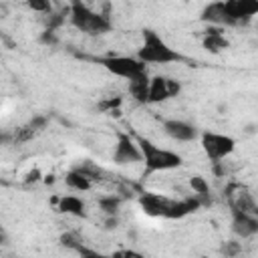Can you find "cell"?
Returning <instances> with one entry per match:
<instances>
[{
    "label": "cell",
    "instance_id": "f546056e",
    "mask_svg": "<svg viewBox=\"0 0 258 258\" xmlns=\"http://www.w3.org/2000/svg\"><path fill=\"white\" fill-rule=\"evenodd\" d=\"M38 179H44L42 173H40L38 169H30V171L26 173V177H24V183H36Z\"/></svg>",
    "mask_w": 258,
    "mask_h": 258
},
{
    "label": "cell",
    "instance_id": "4dcf8cb0",
    "mask_svg": "<svg viewBox=\"0 0 258 258\" xmlns=\"http://www.w3.org/2000/svg\"><path fill=\"white\" fill-rule=\"evenodd\" d=\"M212 171L218 175V177H222V175H226V167H224V161H218V163H212Z\"/></svg>",
    "mask_w": 258,
    "mask_h": 258
},
{
    "label": "cell",
    "instance_id": "5bb4252c",
    "mask_svg": "<svg viewBox=\"0 0 258 258\" xmlns=\"http://www.w3.org/2000/svg\"><path fill=\"white\" fill-rule=\"evenodd\" d=\"M202 46L212 54H220L230 48V40L226 38L222 26H208L202 36Z\"/></svg>",
    "mask_w": 258,
    "mask_h": 258
},
{
    "label": "cell",
    "instance_id": "d6986e66",
    "mask_svg": "<svg viewBox=\"0 0 258 258\" xmlns=\"http://www.w3.org/2000/svg\"><path fill=\"white\" fill-rule=\"evenodd\" d=\"M97 204H99V210L105 214V216H119V210H121V204H123V200L119 198V196H101L99 200H97Z\"/></svg>",
    "mask_w": 258,
    "mask_h": 258
},
{
    "label": "cell",
    "instance_id": "d4e9b609",
    "mask_svg": "<svg viewBox=\"0 0 258 258\" xmlns=\"http://www.w3.org/2000/svg\"><path fill=\"white\" fill-rule=\"evenodd\" d=\"M38 42L40 44H44V46H56L58 44V36H56V32L54 30H42L40 32V36H38Z\"/></svg>",
    "mask_w": 258,
    "mask_h": 258
},
{
    "label": "cell",
    "instance_id": "7402d4cb",
    "mask_svg": "<svg viewBox=\"0 0 258 258\" xmlns=\"http://www.w3.org/2000/svg\"><path fill=\"white\" fill-rule=\"evenodd\" d=\"M189 187L196 196H210V185H208L206 177H202V175H191L189 177Z\"/></svg>",
    "mask_w": 258,
    "mask_h": 258
},
{
    "label": "cell",
    "instance_id": "44dd1931",
    "mask_svg": "<svg viewBox=\"0 0 258 258\" xmlns=\"http://www.w3.org/2000/svg\"><path fill=\"white\" fill-rule=\"evenodd\" d=\"M58 242H60V246H62V248H67V250H75V252L83 246V240H81L75 232H64V234H60Z\"/></svg>",
    "mask_w": 258,
    "mask_h": 258
},
{
    "label": "cell",
    "instance_id": "6da1fadb",
    "mask_svg": "<svg viewBox=\"0 0 258 258\" xmlns=\"http://www.w3.org/2000/svg\"><path fill=\"white\" fill-rule=\"evenodd\" d=\"M139 208L149 218H165V220H181L191 212L200 210V202L196 196H187L183 200H171L167 196L155 191H141L139 194Z\"/></svg>",
    "mask_w": 258,
    "mask_h": 258
},
{
    "label": "cell",
    "instance_id": "ffe728a7",
    "mask_svg": "<svg viewBox=\"0 0 258 258\" xmlns=\"http://www.w3.org/2000/svg\"><path fill=\"white\" fill-rule=\"evenodd\" d=\"M220 254L224 258H238L242 254V244L238 240H226L220 246Z\"/></svg>",
    "mask_w": 258,
    "mask_h": 258
},
{
    "label": "cell",
    "instance_id": "9c48e42d",
    "mask_svg": "<svg viewBox=\"0 0 258 258\" xmlns=\"http://www.w3.org/2000/svg\"><path fill=\"white\" fill-rule=\"evenodd\" d=\"M181 91L179 81L171 79V77H163L157 75L149 81V103H163L169 101L173 97H177Z\"/></svg>",
    "mask_w": 258,
    "mask_h": 258
},
{
    "label": "cell",
    "instance_id": "836d02e7",
    "mask_svg": "<svg viewBox=\"0 0 258 258\" xmlns=\"http://www.w3.org/2000/svg\"><path fill=\"white\" fill-rule=\"evenodd\" d=\"M248 133H258V125H248Z\"/></svg>",
    "mask_w": 258,
    "mask_h": 258
},
{
    "label": "cell",
    "instance_id": "d6a6232c",
    "mask_svg": "<svg viewBox=\"0 0 258 258\" xmlns=\"http://www.w3.org/2000/svg\"><path fill=\"white\" fill-rule=\"evenodd\" d=\"M0 240H2V246H6L8 244V236H6V232L2 230V234H0Z\"/></svg>",
    "mask_w": 258,
    "mask_h": 258
},
{
    "label": "cell",
    "instance_id": "1f68e13d",
    "mask_svg": "<svg viewBox=\"0 0 258 258\" xmlns=\"http://www.w3.org/2000/svg\"><path fill=\"white\" fill-rule=\"evenodd\" d=\"M44 183H54V175L50 173V175H44V179H42Z\"/></svg>",
    "mask_w": 258,
    "mask_h": 258
},
{
    "label": "cell",
    "instance_id": "9a60e30c",
    "mask_svg": "<svg viewBox=\"0 0 258 258\" xmlns=\"http://www.w3.org/2000/svg\"><path fill=\"white\" fill-rule=\"evenodd\" d=\"M46 123H48V119H46L44 115H34L30 121H26L24 125H20V127L14 129L12 141H14V143H26V141L34 139V137L46 127Z\"/></svg>",
    "mask_w": 258,
    "mask_h": 258
},
{
    "label": "cell",
    "instance_id": "4316f807",
    "mask_svg": "<svg viewBox=\"0 0 258 258\" xmlns=\"http://www.w3.org/2000/svg\"><path fill=\"white\" fill-rule=\"evenodd\" d=\"M119 105H121V97H115V99H105V101H101V103L97 105V109L103 111V113H113L115 109H119Z\"/></svg>",
    "mask_w": 258,
    "mask_h": 258
},
{
    "label": "cell",
    "instance_id": "e0dca14e",
    "mask_svg": "<svg viewBox=\"0 0 258 258\" xmlns=\"http://www.w3.org/2000/svg\"><path fill=\"white\" fill-rule=\"evenodd\" d=\"M64 183H67L69 189H75V191H89L93 187V181L85 173H81L79 169H75V167L64 173Z\"/></svg>",
    "mask_w": 258,
    "mask_h": 258
},
{
    "label": "cell",
    "instance_id": "f1b7e54d",
    "mask_svg": "<svg viewBox=\"0 0 258 258\" xmlns=\"http://www.w3.org/2000/svg\"><path fill=\"white\" fill-rule=\"evenodd\" d=\"M103 228L105 230H117L119 228V216H105Z\"/></svg>",
    "mask_w": 258,
    "mask_h": 258
},
{
    "label": "cell",
    "instance_id": "603a6c76",
    "mask_svg": "<svg viewBox=\"0 0 258 258\" xmlns=\"http://www.w3.org/2000/svg\"><path fill=\"white\" fill-rule=\"evenodd\" d=\"M64 14L67 12H50L48 16H44V28L56 32L62 26V22H64Z\"/></svg>",
    "mask_w": 258,
    "mask_h": 258
},
{
    "label": "cell",
    "instance_id": "8fae6325",
    "mask_svg": "<svg viewBox=\"0 0 258 258\" xmlns=\"http://www.w3.org/2000/svg\"><path fill=\"white\" fill-rule=\"evenodd\" d=\"M226 10L236 26H246L258 14V0H226Z\"/></svg>",
    "mask_w": 258,
    "mask_h": 258
},
{
    "label": "cell",
    "instance_id": "ac0fdd59",
    "mask_svg": "<svg viewBox=\"0 0 258 258\" xmlns=\"http://www.w3.org/2000/svg\"><path fill=\"white\" fill-rule=\"evenodd\" d=\"M149 77H145V79H141V81H133V83H129V93H131V97L137 101V103H149Z\"/></svg>",
    "mask_w": 258,
    "mask_h": 258
},
{
    "label": "cell",
    "instance_id": "8992f818",
    "mask_svg": "<svg viewBox=\"0 0 258 258\" xmlns=\"http://www.w3.org/2000/svg\"><path fill=\"white\" fill-rule=\"evenodd\" d=\"M202 149L206 153V157L212 163L224 161L226 157H230L236 149V139L226 135V133H216V131H204L200 137Z\"/></svg>",
    "mask_w": 258,
    "mask_h": 258
},
{
    "label": "cell",
    "instance_id": "30bf717a",
    "mask_svg": "<svg viewBox=\"0 0 258 258\" xmlns=\"http://www.w3.org/2000/svg\"><path fill=\"white\" fill-rule=\"evenodd\" d=\"M161 129L167 137H171L173 141H181V143H189L198 137L196 125H191L189 121H183V119H165L161 123Z\"/></svg>",
    "mask_w": 258,
    "mask_h": 258
},
{
    "label": "cell",
    "instance_id": "cb8c5ba5",
    "mask_svg": "<svg viewBox=\"0 0 258 258\" xmlns=\"http://www.w3.org/2000/svg\"><path fill=\"white\" fill-rule=\"evenodd\" d=\"M26 6H28L30 10L38 12V14H44V16H48V14L52 12L50 2H46V0H30V2H26Z\"/></svg>",
    "mask_w": 258,
    "mask_h": 258
},
{
    "label": "cell",
    "instance_id": "5b68a950",
    "mask_svg": "<svg viewBox=\"0 0 258 258\" xmlns=\"http://www.w3.org/2000/svg\"><path fill=\"white\" fill-rule=\"evenodd\" d=\"M97 62L103 64L111 75L127 79L129 83L149 77L147 75V64L143 60H139L137 56H113V54H109V56L97 58Z\"/></svg>",
    "mask_w": 258,
    "mask_h": 258
},
{
    "label": "cell",
    "instance_id": "2e32d148",
    "mask_svg": "<svg viewBox=\"0 0 258 258\" xmlns=\"http://www.w3.org/2000/svg\"><path fill=\"white\" fill-rule=\"evenodd\" d=\"M54 202H56V210L67 214V216H75V218H85L87 216V206L77 196H60Z\"/></svg>",
    "mask_w": 258,
    "mask_h": 258
},
{
    "label": "cell",
    "instance_id": "83f0119b",
    "mask_svg": "<svg viewBox=\"0 0 258 258\" xmlns=\"http://www.w3.org/2000/svg\"><path fill=\"white\" fill-rule=\"evenodd\" d=\"M113 258H145L143 254H139L137 250H131V248H123V250H117L113 252Z\"/></svg>",
    "mask_w": 258,
    "mask_h": 258
},
{
    "label": "cell",
    "instance_id": "52a82bcc",
    "mask_svg": "<svg viewBox=\"0 0 258 258\" xmlns=\"http://www.w3.org/2000/svg\"><path fill=\"white\" fill-rule=\"evenodd\" d=\"M139 161H143V155H141L137 141H133V137L127 133H119L115 149H113V163L115 165H135Z\"/></svg>",
    "mask_w": 258,
    "mask_h": 258
},
{
    "label": "cell",
    "instance_id": "3957f363",
    "mask_svg": "<svg viewBox=\"0 0 258 258\" xmlns=\"http://www.w3.org/2000/svg\"><path fill=\"white\" fill-rule=\"evenodd\" d=\"M137 58L143 60L145 64H169L181 60L179 52H175L155 30L145 28L143 30V44L137 50Z\"/></svg>",
    "mask_w": 258,
    "mask_h": 258
},
{
    "label": "cell",
    "instance_id": "7c38bea8",
    "mask_svg": "<svg viewBox=\"0 0 258 258\" xmlns=\"http://www.w3.org/2000/svg\"><path fill=\"white\" fill-rule=\"evenodd\" d=\"M232 214V232L236 238L240 240H246V238H252L258 234V218L256 216H250V214H242L238 210H230Z\"/></svg>",
    "mask_w": 258,
    "mask_h": 258
},
{
    "label": "cell",
    "instance_id": "484cf974",
    "mask_svg": "<svg viewBox=\"0 0 258 258\" xmlns=\"http://www.w3.org/2000/svg\"><path fill=\"white\" fill-rule=\"evenodd\" d=\"M77 254L81 256V258H113V254H103V252H97V250H93V248H89V246H81L79 250H77Z\"/></svg>",
    "mask_w": 258,
    "mask_h": 258
},
{
    "label": "cell",
    "instance_id": "277c9868",
    "mask_svg": "<svg viewBox=\"0 0 258 258\" xmlns=\"http://www.w3.org/2000/svg\"><path fill=\"white\" fill-rule=\"evenodd\" d=\"M69 18H71V24L75 28H79L81 32L85 34H91V36H101V34H107L111 30V20L107 14H101V12H95L91 10L87 4L83 2H73L71 8H69Z\"/></svg>",
    "mask_w": 258,
    "mask_h": 258
},
{
    "label": "cell",
    "instance_id": "ba28073f",
    "mask_svg": "<svg viewBox=\"0 0 258 258\" xmlns=\"http://www.w3.org/2000/svg\"><path fill=\"white\" fill-rule=\"evenodd\" d=\"M226 198H228L230 210H238L242 214H250V216L258 218V204L246 187H242L238 183H230L226 187Z\"/></svg>",
    "mask_w": 258,
    "mask_h": 258
},
{
    "label": "cell",
    "instance_id": "4fadbf2b",
    "mask_svg": "<svg viewBox=\"0 0 258 258\" xmlns=\"http://www.w3.org/2000/svg\"><path fill=\"white\" fill-rule=\"evenodd\" d=\"M202 22H208L210 26H236V22L230 18L228 10H226V2H212V4H206L202 14H200Z\"/></svg>",
    "mask_w": 258,
    "mask_h": 258
},
{
    "label": "cell",
    "instance_id": "7a4b0ae2",
    "mask_svg": "<svg viewBox=\"0 0 258 258\" xmlns=\"http://www.w3.org/2000/svg\"><path fill=\"white\" fill-rule=\"evenodd\" d=\"M135 141H137V145L141 149L143 163H145L143 175H149V173H155V171H171V169L181 167L183 159H181L179 153H175L171 149L157 147L153 141H149L145 137H137Z\"/></svg>",
    "mask_w": 258,
    "mask_h": 258
}]
</instances>
